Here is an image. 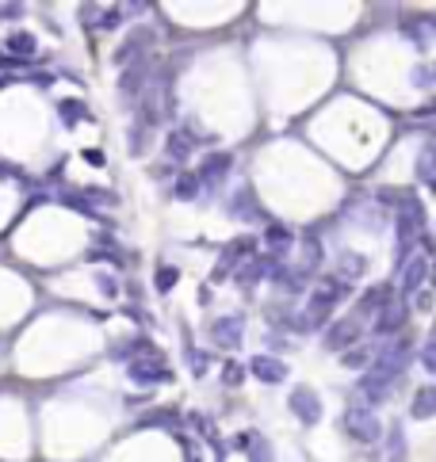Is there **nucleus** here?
I'll list each match as a JSON object with an SVG mask.
<instances>
[{
  "instance_id": "nucleus-31",
  "label": "nucleus",
  "mask_w": 436,
  "mask_h": 462,
  "mask_svg": "<svg viewBox=\"0 0 436 462\" xmlns=\"http://www.w3.org/2000/svg\"><path fill=\"white\" fill-rule=\"evenodd\" d=\"M368 271V260H363L360 253H344V260H341V279H360V275Z\"/></svg>"
},
{
  "instance_id": "nucleus-38",
  "label": "nucleus",
  "mask_w": 436,
  "mask_h": 462,
  "mask_svg": "<svg viewBox=\"0 0 436 462\" xmlns=\"http://www.w3.org/2000/svg\"><path fill=\"white\" fill-rule=\"evenodd\" d=\"M421 367L429 371V375H436V336L425 340V348H421Z\"/></svg>"
},
{
  "instance_id": "nucleus-36",
  "label": "nucleus",
  "mask_w": 436,
  "mask_h": 462,
  "mask_svg": "<svg viewBox=\"0 0 436 462\" xmlns=\"http://www.w3.org/2000/svg\"><path fill=\"white\" fill-rule=\"evenodd\" d=\"M145 131H150L145 123H134V126H131V142H126V149H131V153H142V149H145V142H150V137H145Z\"/></svg>"
},
{
  "instance_id": "nucleus-45",
  "label": "nucleus",
  "mask_w": 436,
  "mask_h": 462,
  "mask_svg": "<svg viewBox=\"0 0 436 462\" xmlns=\"http://www.w3.org/2000/svg\"><path fill=\"white\" fill-rule=\"evenodd\" d=\"M429 73H433V84H436V66H433V69H429Z\"/></svg>"
},
{
  "instance_id": "nucleus-27",
  "label": "nucleus",
  "mask_w": 436,
  "mask_h": 462,
  "mask_svg": "<svg viewBox=\"0 0 436 462\" xmlns=\"http://www.w3.org/2000/svg\"><path fill=\"white\" fill-rule=\"evenodd\" d=\"M245 455H249V462H276V451H272V443L264 440V435H253V440H249Z\"/></svg>"
},
{
  "instance_id": "nucleus-40",
  "label": "nucleus",
  "mask_w": 436,
  "mask_h": 462,
  "mask_svg": "<svg viewBox=\"0 0 436 462\" xmlns=\"http://www.w3.org/2000/svg\"><path fill=\"white\" fill-rule=\"evenodd\" d=\"M23 15V4H4L0 8V20H20Z\"/></svg>"
},
{
  "instance_id": "nucleus-8",
  "label": "nucleus",
  "mask_w": 436,
  "mask_h": 462,
  "mask_svg": "<svg viewBox=\"0 0 436 462\" xmlns=\"http://www.w3.org/2000/svg\"><path fill=\"white\" fill-rule=\"evenodd\" d=\"M360 332H363V325H360L356 318H337V321H329L321 344H326L329 352H349V348L360 340Z\"/></svg>"
},
{
  "instance_id": "nucleus-41",
  "label": "nucleus",
  "mask_w": 436,
  "mask_h": 462,
  "mask_svg": "<svg viewBox=\"0 0 436 462\" xmlns=\"http://www.w3.org/2000/svg\"><path fill=\"white\" fill-rule=\"evenodd\" d=\"M414 84H417V88H429V84H433V73H429V69H414Z\"/></svg>"
},
{
  "instance_id": "nucleus-24",
  "label": "nucleus",
  "mask_w": 436,
  "mask_h": 462,
  "mask_svg": "<svg viewBox=\"0 0 436 462\" xmlns=\"http://www.w3.org/2000/svg\"><path fill=\"white\" fill-rule=\"evenodd\" d=\"M291 241H295V233H291L287 225H276V222H272L268 230H264V245H268V248H276V253L291 248Z\"/></svg>"
},
{
  "instance_id": "nucleus-39",
  "label": "nucleus",
  "mask_w": 436,
  "mask_h": 462,
  "mask_svg": "<svg viewBox=\"0 0 436 462\" xmlns=\"http://www.w3.org/2000/svg\"><path fill=\"white\" fill-rule=\"evenodd\" d=\"M96 287H100L103 298H115L119 295V279H115V275H100V279H96Z\"/></svg>"
},
{
  "instance_id": "nucleus-17",
  "label": "nucleus",
  "mask_w": 436,
  "mask_h": 462,
  "mask_svg": "<svg viewBox=\"0 0 436 462\" xmlns=\"http://www.w3.org/2000/svg\"><path fill=\"white\" fill-rule=\"evenodd\" d=\"M264 275H276V256H249V260L233 271V279H238V287H253Z\"/></svg>"
},
{
  "instance_id": "nucleus-44",
  "label": "nucleus",
  "mask_w": 436,
  "mask_h": 462,
  "mask_svg": "<svg viewBox=\"0 0 436 462\" xmlns=\"http://www.w3.org/2000/svg\"><path fill=\"white\" fill-rule=\"evenodd\" d=\"M429 115H436V103H429V107H421V111H417L414 119H429Z\"/></svg>"
},
{
  "instance_id": "nucleus-19",
  "label": "nucleus",
  "mask_w": 436,
  "mask_h": 462,
  "mask_svg": "<svg viewBox=\"0 0 436 462\" xmlns=\"http://www.w3.org/2000/svg\"><path fill=\"white\" fill-rule=\"evenodd\" d=\"M409 417H414V420H433L436 417V386H421V390H414Z\"/></svg>"
},
{
  "instance_id": "nucleus-14",
  "label": "nucleus",
  "mask_w": 436,
  "mask_h": 462,
  "mask_svg": "<svg viewBox=\"0 0 436 462\" xmlns=\"http://www.w3.org/2000/svg\"><path fill=\"white\" fill-rule=\"evenodd\" d=\"M153 46V31L150 27H134L131 35H126V43L115 50V61L119 66H131V61H138V58H145V50Z\"/></svg>"
},
{
  "instance_id": "nucleus-3",
  "label": "nucleus",
  "mask_w": 436,
  "mask_h": 462,
  "mask_svg": "<svg viewBox=\"0 0 436 462\" xmlns=\"http://www.w3.org/2000/svg\"><path fill=\"white\" fill-rule=\"evenodd\" d=\"M421 230H425V207H421V199H414V195L398 199V253H402L398 264L409 260L414 237H421Z\"/></svg>"
},
{
  "instance_id": "nucleus-20",
  "label": "nucleus",
  "mask_w": 436,
  "mask_h": 462,
  "mask_svg": "<svg viewBox=\"0 0 436 462\" xmlns=\"http://www.w3.org/2000/svg\"><path fill=\"white\" fill-rule=\"evenodd\" d=\"M4 50L12 54V58H35L38 43H35V35H27V31H12V35L4 38Z\"/></svg>"
},
{
  "instance_id": "nucleus-12",
  "label": "nucleus",
  "mask_w": 436,
  "mask_h": 462,
  "mask_svg": "<svg viewBox=\"0 0 436 462\" xmlns=\"http://www.w3.org/2000/svg\"><path fill=\"white\" fill-rule=\"evenodd\" d=\"M230 168H233V153H211V157L199 165V172H196L199 188H218V184L230 176Z\"/></svg>"
},
{
  "instance_id": "nucleus-23",
  "label": "nucleus",
  "mask_w": 436,
  "mask_h": 462,
  "mask_svg": "<svg viewBox=\"0 0 436 462\" xmlns=\"http://www.w3.org/2000/svg\"><path fill=\"white\" fill-rule=\"evenodd\" d=\"M402 31H406V38L417 46V50L433 46V38H429V20H406V23H402Z\"/></svg>"
},
{
  "instance_id": "nucleus-9",
  "label": "nucleus",
  "mask_w": 436,
  "mask_h": 462,
  "mask_svg": "<svg viewBox=\"0 0 436 462\" xmlns=\"http://www.w3.org/2000/svg\"><path fill=\"white\" fill-rule=\"evenodd\" d=\"M241 336H245V318L241 313H226V318H218L211 325V340L218 348H241Z\"/></svg>"
},
{
  "instance_id": "nucleus-10",
  "label": "nucleus",
  "mask_w": 436,
  "mask_h": 462,
  "mask_svg": "<svg viewBox=\"0 0 436 462\" xmlns=\"http://www.w3.org/2000/svg\"><path fill=\"white\" fill-rule=\"evenodd\" d=\"M245 371L256 378V382H264V386H279V382H287V363H284V359H276V355H253V363H249Z\"/></svg>"
},
{
  "instance_id": "nucleus-22",
  "label": "nucleus",
  "mask_w": 436,
  "mask_h": 462,
  "mask_svg": "<svg viewBox=\"0 0 436 462\" xmlns=\"http://www.w3.org/2000/svg\"><path fill=\"white\" fill-rule=\"evenodd\" d=\"M199 180H196V172H180L176 176V184H173V195L180 199V202H191V199H199Z\"/></svg>"
},
{
  "instance_id": "nucleus-4",
  "label": "nucleus",
  "mask_w": 436,
  "mask_h": 462,
  "mask_svg": "<svg viewBox=\"0 0 436 462\" xmlns=\"http://www.w3.org/2000/svg\"><path fill=\"white\" fill-rule=\"evenodd\" d=\"M344 428H349V435L356 443H375L379 432H383V428H379V420H375V412H371V405H363L360 397L349 405V409H344Z\"/></svg>"
},
{
  "instance_id": "nucleus-6",
  "label": "nucleus",
  "mask_w": 436,
  "mask_h": 462,
  "mask_svg": "<svg viewBox=\"0 0 436 462\" xmlns=\"http://www.w3.org/2000/svg\"><path fill=\"white\" fill-rule=\"evenodd\" d=\"M249 253H256V237L253 233H245V237H233L230 245H222V253H218V264H215V271H211V279H226L230 271H238L241 264L249 260Z\"/></svg>"
},
{
  "instance_id": "nucleus-11",
  "label": "nucleus",
  "mask_w": 436,
  "mask_h": 462,
  "mask_svg": "<svg viewBox=\"0 0 436 462\" xmlns=\"http://www.w3.org/2000/svg\"><path fill=\"white\" fill-rule=\"evenodd\" d=\"M391 302H394V283H375V287H368L356 298V318H375V313Z\"/></svg>"
},
{
  "instance_id": "nucleus-21",
  "label": "nucleus",
  "mask_w": 436,
  "mask_h": 462,
  "mask_svg": "<svg viewBox=\"0 0 436 462\" xmlns=\"http://www.w3.org/2000/svg\"><path fill=\"white\" fill-rule=\"evenodd\" d=\"M310 279V271H306V267H295V271H279L276 267V283H279V290H284V295H298V290H306L303 283Z\"/></svg>"
},
{
  "instance_id": "nucleus-29",
  "label": "nucleus",
  "mask_w": 436,
  "mask_h": 462,
  "mask_svg": "<svg viewBox=\"0 0 436 462\" xmlns=\"http://www.w3.org/2000/svg\"><path fill=\"white\" fill-rule=\"evenodd\" d=\"M417 180H436V145H425L421 157H417Z\"/></svg>"
},
{
  "instance_id": "nucleus-2",
  "label": "nucleus",
  "mask_w": 436,
  "mask_h": 462,
  "mask_svg": "<svg viewBox=\"0 0 436 462\" xmlns=\"http://www.w3.org/2000/svg\"><path fill=\"white\" fill-rule=\"evenodd\" d=\"M398 378H402L398 367H391V363L375 359L368 371H363V378L356 382L360 401H363V405H383L386 397H391V390H394V382H398Z\"/></svg>"
},
{
  "instance_id": "nucleus-7",
  "label": "nucleus",
  "mask_w": 436,
  "mask_h": 462,
  "mask_svg": "<svg viewBox=\"0 0 436 462\" xmlns=\"http://www.w3.org/2000/svg\"><path fill=\"white\" fill-rule=\"evenodd\" d=\"M287 409L295 412V420L298 424H306V428H314L321 420V397L318 390H310V386H291V394H287Z\"/></svg>"
},
{
  "instance_id": "nucleus-43",
  "label": "nucleus",
  "mask_w": 436,
  "mask_h": 462,
  "mask_svg": "<svg viewBox=\"0 0 436 462\" xmlns=\"http://www.w3.org/2000/svg\"><path fill=\"white\" fill-rule=\"evenodd\" d=\"M249 440H253V432H241L238 440H233V447H238V451H245V447H249Z\"/></svg>"
},
{
  "instance_id": "nucleus-37",
  "label": "nucleus",
  "mask_w": 436,
  "mask_h": 462,
  "mask_svg": "<svg viewBox=\"0 0 436 462\" xmlns=\"http://www.w3.org/2000/svg\"><path fill=\"white\" fill-rule=\"evenodd\" d=\"M96 23H100L103 31H115L119 23H123V8H103V15H96Z\"/></svg>"
},
{
  "instance_id": "nucleus-34",
  "label": "nucleus",
  "mask_w": 436,
  "mask_h": 462,
  "mask_svg": "<svg viewBox=\"0 0 436 462\" xmlns=\"http://www.w3.org/2000/svg\"><path fill=\"white\" fill-rule=\"evenodd\" d=\"M188 367H191V375H196V378H203L207 367H211V355H207V352H196V348H188Z\"/></svg>"
},
{
  "instance_id": "nucleus-28",
  "label": "nucleus",
  "mask_w": 436,
  "mask_h": 462,
  "mask_svg": "<svg viewBox=\"0 0 436 462\" xmlns=\"http://www.w3.org/2000/svg\"><path fill=\"white\" fill-rule=\"evenodd\" d=\"M180 283V267H173V264H161L157 267V275H153V287L161 290V295H168V290Z\"/></svg>"
},
{
  "instance_id": "nucleus-32",
  "label": "nucleus",
  "mask_w": 436,
  "mask_h": 462,
  "mask_svg": "<svg viewBox=\"0 0 436 462\" xmlns=\"http://www.w3.org/2000/svg\"><path fill=\"white\" fill-rule=\"evenodd\" d=\"M157 424H180V417H176L173 409H157V412H150V417H142L138 420V428H157Z\"/></svg>"
},
{
  "instance_id": "nucleus-15",
  "label": "nucleus",
  "mask_w": 436,
  "mask_h": 462,
  "mask_svg": "<svg viewBox=\"0 0 436 462\" xmlns=\"http://www.w3.org/2000/svg\"><path fill=\"white\" fill-rule=\"evenodd\" d=\"M425 279H429V256L414 253V260L402 264V283H398V290H402V295H417V290L425 287Z\"/></svg>"
},
{
  "instance_id": "nucleus-16",
  "label": "nucleus",
  "mask_w": 436,
  "mask_h": 462,
  "mask_svg": "<svg viewBox=\"0 0 436 462\" xmlns=\"http://www.w3.org/2000/svg\"><path fill=\"white\" fill-rule=\"evenodd\" d=\"M145 84H150V61H145V58L131 61V66L123 69V77H119V92H123L126 100L142 96V92H145Z\"/></svg>"
},
{
  "instance_id": "nucleus-18",
  "label": "nucleus",
  "mask_w": 436,
  "mask_h": 462,
  "mask_svg": "<svg viewBox=\"0 0 436 462\" xmlns=\"http://www.w3.org/2000/svg\"><path fill=\"white\" fill-rule=\"evenodd\" d=\"M191 145H196V142H191L184 131H168L165 134V157L173 161V165H188V161H191Z\"/></svg>"
},
{
  "instance_id": "nucleus-25",
  "label": "nucleus",
  "mask_w": 436,
  "mask_h": 462,
  "mask_svg": "<svg viewBox=\"0 0 436 462\" xmlns=\"http://www.w3.org/2000/svg\"><path fill=\"white\" fill-rule=\"evenodd\" d=\"M386 455H391V462H406V432H402V424H391V432H386Z\"/></svg>"
},
{
  "instance_id": "nucleus-26",
  "label": "nucleus",
  "mask_w": 436,
  "mask_h": 462,
  "mask_svg": "<svg viewBox=\"0 0 436 462\" xmlns=\"http://www.w3.org/2000/svg\"><path fill=\"white\" fill-rule=\"evenodd\" d=\"M58 115H61V123H66V126H77V123H85V119H88V107L80 100H61L58 103Z\"/></svg>"
},
{
  "instance_id": "nucleus-30",
  "label": "nucleus",
  "mask_w": 436,
  "mask_h": 462,
  "mask_svg": "<svg viewBox=\"0 0 436 462\" xmlns=\"http://www.w3.org/2000/svg\"><path fill=\"white\" fill-rule=\"evenodd\" d=\"M226 210H230L233 218H249V214H253V191H249V188H241L238 195L226 202Z\"/></svg>"
},
{
  "instance_id": "nucleus-35",
  "label": "nucleus",
  "mask_w": 436,
  "mask_h": 462,
  "mask_svg": "<svg viewBox=\"0 0 436 462\" xmlns=\"http://www.w3.org/2000/svg\"><path fill=\"white\" fill-rule=\"evenodd\" d=\"M368 359H371L368 348H349V352H341V363H344V367H368Z\"/></svg>"
},
{
  "instance_id": "nucleus-13",
  "label": "nucleus",
  "mask_w": 436,
  "mask_h": 462,
  "mask_svg": "<svg viewBox=\"0 0 436 462\" xmlns=\"http://www.w3.org/2000/svg\"><path fill=\"white\" fill-rule=\"evenodd\" d=\"M406 318H409V306L394 298L391 306H383V310L375 313V325H371V329H375L379 336H394V332L406 329Z\"/></svg>"
},
{
  "instance_id": "nucleus-5",
  "label": "nucleus",
  "mask_w": 436,
  "mask_h": 462,
  "mask_svg": "<svg viewBox=\"0 0 436 462\" xmlns=\"http://www.w3.org/2000/svg\"><path fill=\"white\" fill-rule=\"evenodd\" d=\"M126 375H131L134 386H165L173 382V367H168L161 355H142V359L126 363Z\"/></svg>"
},
{
  "instance_id": "nucleus-1",
  "label": "nucleus",
  "mask_w": 436,
  "mask_h": 462,
  "mask_svg": "<svg viewBox=\"0 0 436 462\" xmlns=\"http://www.w3.org/2000/svg\"><path fill=\"white\" fill-rule=\"evenodd\" d=\"M349 295H352L349 279H341V275H326V279L310 290V306H306L303 321H295V329H314V325H321V321H329L333 306H341Z\"/></svg>"
},
{
  "instance_id": "nucleus-42",
  "label": "nucleus",
  "mask_w": 436,
  "mask_h": 462,
  "mask_svg": "<svg viewBox=\"0 0 436 462\" xmlns=\"http://www.w3.org/2000/svg\"><path fill=\"white\" fill-rule=\"evenodd\" d=\"M85 161H88V165H96V168H100V165H103V153H100V149H85Z\"/></svg>"
},
{
  "instance_id": "nucleus-33",
  "label": "nucleus",
  "mask_w": 436,
  "mask_h": 462,
  "mask_svg": "<svg viewBox=\"0 0 436 462\" xmlns=\"http://www.w3.org/2000/svg\"><path fill=\"white\" fill-rule=\"evenodd\" d=\"M222 382L230 386V390H233V386H241V382H245V367H241L238 359H226V367H222Z\"/></svg>"
}]
</instances>
